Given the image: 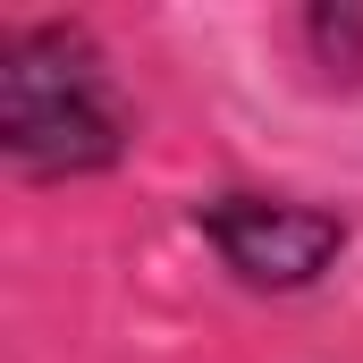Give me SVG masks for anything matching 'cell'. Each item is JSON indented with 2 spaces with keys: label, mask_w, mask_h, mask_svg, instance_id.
Here are the masks:
<instances>
[{
  "label": "cell",
  "mask_w": 363,
  "mask_h": 363,
  "mask_svg": "<svg viewBox=\"0 0 363 363\" xmlns=\"http://www.w3.org/2000/svg\"><path fill=\"white\" fill-rule=\"evenodd\" d=\"M135 152V101L118 93L110 51L77 17L0 26V161L26 186L101 178Z\"/></svg>",
  "instance_id": "1"
},
{
  "label": "cell",
  "mask_w": 363,
  "mask_h": 363,
  "mask_svg": "<svg viewBox=\"0 0 363 363\" xmlns=\"http://www.w3.org/2000/svg\"><path fill=\"white\" fill-rule=\"evenodd\" d=\"M194 237L220 254V271L254 296H304L338 271L347 254V211L330 203H296V194H254V186H220L194 211Z\"/></svg>",
  "instance_id": "2"
},
{
  "label": "cell",
  "mask_w": 363,
  "mask_h": 363,
  "mask_svg": "<svg viewBox=\"0 0 363 363\" xmlns=\"http://www.w3.org/2000/svg\"><path fill=\"white\" fill-rule=\"evenodd\" d=\"M296 34H304V51H313L321 68L363 77V9H355V0H321V9H304Z\"/></svg>",
  "instance_id": "3"
}]
</instances>
